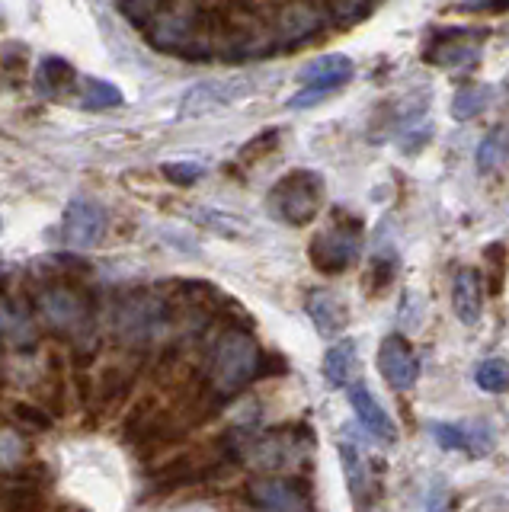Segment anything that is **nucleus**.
Returning <instances> with one entry per match:
<instances>
[{
  "label": "nucleus",
  "mask_w": 509,
  "mask_h": 512,
  "mask_svg": "<svg viewBox=\"0 0 509 512\" xmlns=\"http://www.w3.org/2000/svg\"><path fill=\"white\" fill-rule=\"evenodd\" d=\"M231 464H250L263 471H285L292 464H305L308 452H314V432L308 426L269 429V432H244L237 429L221 439Z\"/></svg>",
  "instance_id": "nucleus-1"
},
{
  "label": "nucleus",
  "mask_w": 509,
  "mask_h": 512,
  "mask_svg": "<svg viewBox=\"0 0 509 512\" xmlns=\"http://www.w3.org/2000/svg\"><path fill=\"white\" fill-rule=\"evenodd\" d=\"M263 372V349L247 330H225L209 356V391L215 397H234Z\"/></svg>",
  "instance_id": "nucleus-2"
},
{
  "label": "nucleus",
  "mask_w": 509,
  "mask_h": 512,
  "mask_svg": "<svg viewBox=\"0 0 509 512\" xmlns=\"http://www.w3.org/2000/svg\"><path fill=\"white\" fill-rule=\"evenodd\" d=\"M324 176L314 170H292L269 189L266 208L276 221L292 224V228H305L317 218L324 205Z\"/></svg>",
  "instance_id": "nucleus-3"
},
{
  "label": "nucleus",
  "mask_w": 509,
  "mask_h": 512,
  "mask_svg": "<svg viewBox=\"0 0 509 512\" xmlns=\"http://www.w3.org/2000/svg\"><path fill=\"white\" fill-rule=\"evenodd\" d=\"M359 247H362V218L349 215L346 208H337L330 228L311 237L308 260L321 276H343L359 260Z\"/></svg>",
  "instance_id": "nucleus-4"
},
{
  "label": "nucleus",
  "mask_w": 509,
  "mask_h": 512,
  "mask_svg": "<svg viewBox=\"0 0 509 512\" xmlns=\"http://www.w3.org/2000/svg\"><path fill=\"white\" fill-rule=\"evenodd\" d=\"M36 314L45 327L68 340H84L93 330V308L90 301L68 285H52L36 298Z\"/></svg>",
  "instance_id": "nucleus-5"
},
{
  "label": "nucleus",
  "mask_w": 509,
  "mask_h": 512,
  "mask_svg": "<svg viewBox=\"0 0 509 512\" xmlns=\"http://www.w3.org/2000/svg\"><path fill=\"white\" fill-rule=\"evenodd\" d=\"M269 26H273V39L279 45V52L282 48L292 52V48H301L321 36L324 13L314 7V0H282L276 13L269 16Z\"/></svg>",
  "instance_id": "nucleus-6"
},
{
  "label": "nucleus",
  "mask_w": 509,
  "mask_h": 512,
  "mask_svg": "<svg viewBox=\"0 0 509 512\" xmlns=\"http://www.w3.org/2000/svg\"><path fill=\"white\" fill-rule=\"evenodd\" d=\"M170 308L167 304L151 295V292H132L125 295V301L119 304L116 311V327H119V336L129 343H148L154 340L157 333L167 327V314Z\"/></svg>",
  "instance_id": "nucleus-7"
},
{
  "label": "nucleus",
  "mask_w": 509,
  "mask_h": 512,
  "mask_svg": "<svg viewBox=\"0 0 509 512\" xmlns=\"http://www.w3.org/2000/svg\"><path fill=\"white\" fill-rule=\"evenodd\" d=\"M250 496V506L257 509H295V512H305L314 506V496L305 477H295V474H276V477H260L253 480L247 487Z\"/></svg>",
  "instance_id": "nucleus-8"
},
{
  "label": "nucleus",
  "mask_w": 509,
  "mask_h": 512,
  "mask_svg": "<svg viewBox=\"0 0 509 512\" xmlns=\"http://www.w3.org/2000/svg\"><path fill=\"white\" fill-rule=\"evenodd\" d=\"M481 42L484 32L474 29H439L429 45L423 48V61L433 64V68H461V64H471L481 55Z\"/></svg>",
  "instance_id": "nucleus-9"
},
{
  "label": "nucleus",
  "mask_w": 509,
  "mask_h": 512,
  "mask_svg": "<svg viewBox=\"0 0 509 512\" xmlns=\"http://www.w3.org/2000/svg\"><path fill=\"white\" fill-rule=\"evenodd\" d=\"M378 372L394 391H410L420 381V356L401 333H388L378 346Z\"/></svg>",
  "instance_id": "nucleus-10"
},
{
  "label": "nucleus",
  "mask_w": 509,
  "mask_h": 512,
  "mask_svg": "<svg viewBox=\"0 0 509 512\" xmlns=\"http://www.w3.org/2000/svg\"><path fill=\"white\" fill-rule=\"evenodd\" d=\"M109 228V215L100 202L93 199H74L65 208V221H61V231H65V240L77 250H90L97 247L106 237Z\"/></svg>",
  "instance_id": "nucleus-11"
},
{
  "label": "nucleus",
  "mask_w": 509,
  "mask_h": 512,
  "mask_svg": "<svg viewBox=\"0 0 509 512\" xmlns=\"http://www.w3.org/2000/svg\"><path fill=\"white\" fill-rule=\"evenodd\" d=\"M250 93H253V87L247 80H205V84H196L193 90H186V96L180 100V116H186V119L205 116V112L241 103Z\"/></svg>",
  "instance_id": "nucleus-12"
},
{
  "label": "nucleus",
  "mask_w": 509,
  "mask_h": 512,
  "mask_svg": "<svg viewBox=\"0 0 509 512\" xmlns=\"http://www.w3.org/2000/svg\"><path fill=\"white\" fill-rule=\"evenodd\" d=\"M346 394H349V407H353L356 420L365 432H372L378 442H388V445H394L397 439H401V429H397V423L391 420V413L378 404V397L372 394L369 384L356 378L346 388Z\"/></svg>",
  "instance_id": "nucleus-13"
},
{
  "label": "nucleus",
  "mask_w": 509,
  "mask_h": 512,
  "mask_svg": "<svg viewBox=\"0 0 509 512\" xmlns=\"http://www.w3.org/2000/svg\"><path fill=\"white\" fill-rule=\"evenodd\" d=\"M305 314L314 324L317 336H324V340H337L349 327V304L343 295L330 292V288H314V292H308Z\"/></svg>",
  "instance_id": "nucleus-14"
},
{
  "label": "nucleus",
  "mask_w": 509,
  "mask_h": 512,
  "mask_svg": "<svg viewBox=\"0 0 509 512\" xmlns=\"http://www.w3.org/2000/svg\"><path fill=\"white\" fill-rule=\"evenodd\" d=\"M429 432L439 448L465 452L471 458H481L493 448V429L487 423H429Z\"/></svg>",
  "instance_id": "nucleus-15"
},
{
  "label": "nucleus",
  "mask_w": 509,
  "mask_h": 512,
  "mask_svg": "<svg viewBox=\"0 0 509 512\" xmlns=\"http://www.w3.org/2000/svg\"><path fill=\"white\" fill-rule=\"evenodd\" d=\"M353 71H356L353 58L337 52V55H321V58L308 61L305 68L295 74V80L301 87H317V90L333 93V90H340L343 84H349Z\"/></svg>",
  "instance_id": "nucleus-16"
},
{
  "label": "nucleus",
  "mask_w": 509,
  "mask_h": 512,
  "mask_svg": "<svg viewBox=\"0 0 509 512\" xmlns=\"http://www.w3.org/2000/svg\"><path fill=\"white\" fill-rule=\"evenodd\" d=\"M452 311L465 327H477L484 314V279L481 272L465 266L452 279Z\"/></svg>",
  "instance_id": "nucleus-17"
},
{
  "label": "nucleus",
  "mask_w": 509,
  "mask_h": 512,
  "mask_svg": "<svg viewBox=\"0 0 509 512\" xmlns=\"http://www.w3.org/2000/svg\"><path fill=\"white\" fill-rule=\"evenodd\" d=\"M340 461H343V477L346 487L353 493L356 506L365 503V493L372 490V468H369V455L362 452V445L349 439V432H343L340 439Z\"/></svg>",
  "instance_id": "nucleus-18"
},
{
  "label": "nucleus",
  "mask_w": 509,
  "mask_h": 512,
  "mask_svg": "<svg viewBox=\"0 0 509 512\" xmlns=\"http://www.w3.org/2000/svg\"><path fill=\"white\" fill-rule=\"evenodd\" d=\"M321 372H324L327 384H333V388H349V384L356 381V372H359V349H356V340L343 336V340L333 343L324 352Z\"/></svg>",
  "instance_id": "nucleus-19"
},
{
  "label": "nucleus",
  "mask_w": 509,
  "mask_h": 512,
  "mask_svg": "<svg viewBox=\"0 0 509 512\" xmlns=\"http://www.w3.org/2000/svg\"><path fill=\"white\" fill-rule=\"evenodd\" d=\"M74 84H77V74H74V68L65 58L49 55V58L39 61V68H36V90L42 96L58 100V96H65Z\"/></svg>",
  "instance_id": "nucleus-20"
},
{
  "label": "nucleus",
  "mask_w": 509,
  "mask_h": 512,
  "mask_svg": "<svg viewBox=\"0 0 509 512\" xmlns=\"http://www.w3.org/2000/svg\"><path fill=\"white\" fill-rule=\"evenodd\" d=\"M493 100V87L490 84H465L458 87L452 96V119L455 122H471L490 106Z\"/></svg>",
  "instance_id": "nucleus-21"
},
{
  "label": "nucleus",
  "mask_w": 509,
  "mask_h": 512,
  "mask_svg": "<svg viewBox=\"0 0 509 512\" xmlns=\"http://www.w3.org/2000/svg\"><path fill=\"white\" fill-rule=\"evenodd\" d=\"M506 164H509V132L506 128H493V132L481 141V148H477V170L497 173Z\"/></svg>",
  "instance_id": "nucleus-22"
},
{
  "label": "nucleus",
  "mask_w": 509,
  "mask_h": 512,
  "mask_svg": "<svg viewBox=\"0 0 509 512\" xmlns=\"http://www.w3.org/2000/svg\"><path fill=\"white\" fill-rule=\"evenodd\" d=\"M378 0H327V20L337 29H353L375 13Z\"/></svg>",
  "instance_id": "nucleus-23"
},
{
  "label": "nucleus",
  "mask_w": 509,
  "mask_h": 512,
  "mask_svg": "<svg viewBox=\"0 0 509 512\" xmlns=\"http://www.w3.org/2000/svg\"><path fill=\"white\" fill-rule=\"evenodd\" d=\"M116 7L135 29H148L170 10V0H116Z\"/></svg>",
  "instance_id": "nucleus-24"
},
{
  "label": "nucleus",
  "mask_w": 509,
  "mask_h": 512,
  "mask_svg": "<svg viewBox=\"0 0 509 512\" xmlns=\"http://www.w3.org/2000/svg\"><path fill=\"white\" fill-rule=\"evenodd\" d=\"M81 103H84V109H116V106H122V90L116 84H109V80L84 77Z\"/></svg>",
  "instance_id": "nucleus-25"
},
{
  "label": "nucleus",
  "mask_w": 509,
  "mask_h": 512,
  "mask_svg": "<svg viewBox=\"0 0 509 512\" xmlns=\"http://www.w3.org/2000/svg\"><path fill=\"white\" fill-rule=\"evenodd\" d=\"M474 381H477V388L487 391V394H503V391H509V362L500 359V356L484 359L481 365H477Z\"/></svg>",
  "instance_id": "nucleus-26"
},
{
  "label": "nucleus",
  "mask_w": 509,
  "mask_h": 512,
  "mask_svg": "<svg viewBox=\"0 0 509 512\" xmlns=\"http://www.w3.org/2000/svg\"><path fill=\"white\" fill-rule=\"evenodd\" d=\"M397 250H378L375 256H372V263H369V288H372V295H378V292H385V288L394 282V276H397Z\"/></svg>",
  "instance_id": "nucleus-27"
},
{
  "label": "nucleus",
  "mask_w": 509,
  "mask_h": 512,
  "mask_svg": "<svg viewBox=\"0 0 509 512\" xmlns=\"http://www.w3.org/2000/svg\"><path fill=\"white\" fill-rule=\"evenodd\" d=\"M484 256H487V285H490V295H500L503 292V282H506V269H509L506 244H490L484 250Z\"/></svg>",
  "instance_id": "nucleus-28"
},
{
  "label": "nucleus",
  "mask_w": 509,
  "mask_h": 512,
  "mask_svg": "<svg viewBox=\"0 0 509 512\" xmlns=\"http://www.w3.org/2000/svg\"><path fill=\"white\" fill-rule=\"evenodd\" d=\"M161 170L173 186H193L205 176V167L193 164V160H170V164H164Z\"/></svg>",
  "instance_id": "nucleus-29"
},
{
  "label": "nucleus",
  "mask_w": 509,
  "mask_h": 512,
  "mask_svg": "<svg viewBox=\"0 0 509 512\" xmlns=\"http://www.w3.org/2000/svg\"><path fill=\"white\" fill-rule=\"evenodd\" d=\"M279 144V128H266L263 135H257V138H250L247 144H244V151H241V157H247V160H253L257 154H266V151H273Z\"/></svg>",
  "instance_id": "nucleus-30"
},
{
  "label": "nucleus",
  "mask_w": 509,
  "mask_h": 512,
  "mask_svg": "<svg viewBox=\"0 0 509 512\" xmlns=\"http://www.w3.org/2000/svg\"><path fill=\"white\" fill-rule=\"evenodd\" d=\"M455 7L468 13H506L509 0H458Z\"/></svg>",
  "instance_id": "nucleus-31"
},
{
  "label": "nucleus",
  "mask_w": 509,
  "mask_h": 512,
  "mask_svg": "<svg viewBox=\"0 0 509 512\" xmlns=\"http://www.w3.org/2000/svg\"><path fill=\"white\" fill-rule=\"evenodd\" d=\"M196 4H205V0H196Z\"/></svg>",
  "instance_id": "nucleus-32"
}]
</instances>
